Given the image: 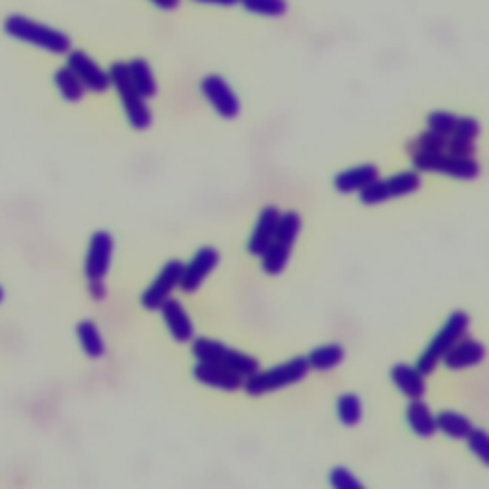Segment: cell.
Masks as SVG:
<instances>
[{
    "label": "cell",
    "mask_w": 489,
    "mask_h": 489,
    "mask_svg": "<svg viewBox=\"0 0 489 489\" xmlns=\"http://www.w3.org/2000/svg\"><path fill=\"white\" fill-rule=\"evenodd\" d=\"M5 31L8 37L42 48L50 54H67L71 50V39L65 33L35 20H29L20 14L8 15L5 20Z\"/></svg>",
    "instance_id": "cell-1"
},
{
    "label": "cell",
    "mask_w": 489,
    "mask_h": 489,
    "mask_svg": "<svg viewBox=\"0 0 489 489\" xmlns=\"http://www.w3.org/2000/svg\"><path fill=\"white\" fill-rule=\"evenodd\" d=\"M308 371H310L308 360L302 358V356H296V358L285 362L281 365H276L268 371H257V373H252L250 377H247L243 381L241 388L249 396L259 398L268 392L281 390V388L300 382L308 375Z\"/></svg>",
    "instance_id": "cell-2"
},
{
    "label": "cell",
    "mask_w": 489,
    "mask_h": 489,
    "mask_svg": "<svg viewBox=\"0 0 489 489\" xmlns=\"http://www.w3.org/2000/svg\"><path fill=\"white\" fill-rule=\"evenodd\" d=\"M468 327H470V317H468V314L463 312V310L453 312V314L446 319L444 327L436 333V336L432 339V343L425 348L423 353H420V358H418V362H417L415 367H417L423 375L432 373V371L436 369V365L442 362L444 353H446L455 343L461 341L463 336L466 334Z\"/></svg>",
    "instance_id": "cell-3"
},
{
    "label": "cell",
    "mask_w": 489,
    "mask_h": 489,
    "mask_svg": "<svg viewBox=\"0 0 489 489\" xmlns=\"http://www.w3.org/2000/svg\"><path fill=\"white\" fill-rule=\"evenodd\" d=\"M192 352H193V356L197 358V362L224 365V367L235 371V373L241 375L243 379L250 377L252 373H257V371L260 369V363L257 358L249 356V353H245V352L228 348L226 344L218 343V341L205 339V336H199V339L193 341Z\"/></svg>",
    "instance_id": "cell-4"
},
{
    "label": "cell",
    "mask_w": 489,
    "mask_h": 489,
    "mask_svg": "<svg viewBox=\"0 0 489 489\" xmlns=\"http://www.w3.org/2000/svg\"><path fill=\"white\" fill-rule=\"evenodd\" d=\"M109 79L111 87L119 92V98L123 102L127 119L134 130H146L151 127V111L146 104V98L134 89V84L128 75V67L123 61H115L109 67Z\"/></svg>",
    "instance_id": "cell-5"
},
{
    "label": "cell",
    "mask_w": 489,
    "mask_h": 489,
    "mask_svg": "<svg viewBox=\"0 0 489 489\" xmlns=\"http://www.w3.org/2000/svg\"><path fill=\"white\" fill-rule=\"evenodd\" d=\"M411 161L420 173H437L457 180H475L480 176V163L475 157H457L446 151H417L411 154Z\"/></svg>",
    "instance_id": "cell-6"
},
{
    "label": "cell",
    "mask_w": 489,
    "mask_h": 489,
    "mask_svg": "<svg viewBox=\"0 0 489 489\" xmlns=\"http://www.w3.org/2000/svg\"><path fill=\"white\" fill-rule=\"evenodd\" d=\"M420 188V174L418 171H406L394 174L386 180H373L367 183L363 190H360V201L363 205H381L388 199L394 197H406Z\"/></svg>",
    "instance_id": "cell-7"
},
{
    "label": "cell",
    "mask_w": 489,
    "mask_h": 489,
    "mask_svg": "<svg viewBox=\"0 0 489 489\" xmlns=\"http://www.w3.org/2000/svg\"><path fill=\"white\" fill-rule=\"evenodd\" d=\"M113 249L115 243L109 231L99 230L92 235L87 250V259H84V276H87L89 283L106 281V276L111 266Z\"/></svg>",
    "instance_id": "cell-8"
},
{
    "label": "cell",
    "mask_w": 489,
    "mask_h": 489,
    "mask_svg": "<svg viewBox=\"0 0 489 489\" xmlns=\"http://www.w3.org/2000/svg\"><path fill=\"white\" fill-rule=\"evenodd\" d=\"M201 92L222 119H235L241 113L240 98L221 75H207L201 80Z\"/></svg>",
    "instance_id": "cell-9"
},
{
    "label": "cell",
    "mask_w": 489,
    "mask_h": 489,
    "mask_svg": "<svg viewBox=\"0 0 489 489\" xmlns=\"http://www.w3.org/2000/svg\"><path fill=\"white\" fill-rule=\"evenodd\" d=\"M67 67L79 77L82 87L92 92H106L111 87L109 73L104 71L87 52L70 50L67 52Z\"/></svg>",
    "instance_id": "cell-10"
},
{
    "label": "cell",
    "mask_w": 489,
    "mask_h": 489,
    "mask_svg": "<svg viewBox=\"0 0 489 489\" xmlns=\"http://www.w3.org/2000/svg\"><path fill=\"white\" fill-rule=\"evenodd\" d=\"M183 272V264L180 260H168L159 276L154 279L147 289L142 295V306L146 310H159L163 302L171 296V293L176 289L180 277Z\"/></svg>",
    "instance_id": "cell-11"
},
{
    "label": "cell",
    "mask_w": 489,
    "mask_h": 489,
    "mask_svg": "<svg viewBox=\"0 0 489 489\" xmlns=\"http://www.w3.org/2000/svg\"><path fill=\"white\" fill-rule=\"evenodd\" d=\"M218 262H221V252L212 247H201L190 260V264L183 266L178 287L183 293H195L201 283H203L218 266Z\"/></svg>",
    "instance_id": "cell-12"
},
{
    "label": "cell",
    "mask_w": 489,
    "mask_h": 489,
    "mask_svg": "<svg viewBox=\"0 0 489 489\" xmlns=\"http://www.w3.org/2000/svg\"><path fill=\"white\" fill-rule=\"evenodd\" d=\"M193 377L201 384L218 388V390L224 392H235L243 386V377L235 373V371L218 365V363H205V362H197L193 367Z\"/></svg>",
    "instance_id": "cell-13"
},
{
    "label": "cell",
    "mask_w": 489,
    "mask_h": 489,
    "mask_svg": "<svg viewBox=\"0 0 489 489\" xmlns=\"http://www.w3.org/2000/svg\"><path fill=\"white\" fill-rule=\"evenodd\" d=\"M159 310L163 314V319H165L168 331H171L173 339L176 343H188L193 339L195 327H193L192 319H190L188 312H185V308L182 306L180 300L168 296L159 306Z\"/></svg>",
    "instance_id": "cell-14"
},
{
    "label": "cell",
    "mask_w": 489,
    "mask_h": 489,
    "mask_svg": "<svg viewBox=\"0 0 489 489\" xmlns=\"http://www.w3.org/2000/svg\"><path fill=\"white\" fill-rule=\"evenodd\" d=\"M485 360V346L475 339H461L444 353V365L451 371L480 365Z\"/></svg>",
    "instance_id": "cell-15"
},
{
    "label": "cell",
    "mask_w": 489,
    "mask_h": 489,
    "mask_svg": "<svg viewBox=\"0 0 489 489\" xmlns=\"http://www.w3.org/2000/svg\"><path fill=\"white\" fill-rule=\"evenodd\" d=\"M279 214L281 212L277 211V207H264L260 211L257 226L252 230L247 243V250L252 257H262V252L268 249V245L274 241Z\"/></svg>",
    "instance_id": "cell-16"
},
{
    "label": "cell",
    "mask_w": 489,
    "mask_h": 489,
    "mask_svg": "<svg viewBox=\"0 0 489 489\" xmlns=\"http://www.w3.org/2000/svg\"><path fill=\"white\" fill-rule=\"evenodd\" d=\"M390 379L396 384L398 390L409 398V400H418L427 394V381L425 375L415 365L408 363H396L390 369Z\"/></svg>",
    "instance_id": "cell-17"
},
{
    "label": "cell",
    "mask_w": 489,
    "mask_h": 489,
    "mask_svg": "<svg viewBox=\"0 0 489 489\" xmlns=\"http://www.w3.org/2000/svg\"><path fill=\"white\" fill-rule=\"evenodd\" d=\"M379 178V168L375 165H360L334 176V190L341 193H352L363 190L367 183Z\"/></svg>",
    "instance_id": "cell-18"
},
{
    "label": "cell",
    "mask_w": 489,
    "mask_h": 489,
    "mask_svg": "<svg viewBox=\"0 0 489 489\" xmlns=\"http://www.w3.org/2000/svg\"><path fill=\"white\" fill-rule=\"evenodd\" d=\"M406 418H408L409 428L420 437H430L437 432L436 417L432 415L430 408L420 398L411 400V403L406 409Z\"/></svg>",
    "instance_id": "cell-19"
},
{
    "label": "cell",
    "mask_w": 489,
    "mask_h": 489,
    "mask_svg": "<svg viewBox=\"0 0 489 489\" xmlns=\"http://www.w3.org/2000/svg\"><path fill=\"white\" fill-rule=\"evenodd\" d=\"M77 339L80 343V348L84 350V353H87L89 358L98 360L106 353L104 336H102V333H99L98 325L94 322H90V319H84V322H80L77 325Z\"/></svg>",
    "instance_id": "cell-20"
},
{
    "label": "cell",
    "mask_w": 489,
    "mask_h": 489,
    "mask_svg": "<svg viewBox=\"0 0 489 489\" xmlns=\"http://www.w3.org/2000/svg\"><path fill=\"white\" fill-rule=\"evenodd\" d=\"M127 67H128V75H130L134 89H136L146 99L157 94V80L146 60L136 58L130 63H127Z\"/></svg>",
    "instance_id": "cell-21"
},
{
    "label": "cell",
    "mask_w": 489,
    "mask_h": 489,
    "mask_svg": "<svg viewBox=\"0 0 489 489\" xmlns=\"http://www.w3.org/2000/svg\"><path fill=\"white\" fill-rule=\"evenodd\" d=\"M436 428L453 437V440H465V437L472 432V428H475V425L457 411H442L436 417Z\"/></svg>",
    "instance_id": "cell-22"
},
{
    "label": "cell",
    "mask_w": 489,
    "mask_h": 489,
    "mask_svg": "<svg viewBox=\"0 0 489 489\" xmlns=\"http://www.w3.org/2000/svg\"><path fill=\"white\" fill-rule=\"evenodd\" d=\"M346 356V352L341 344H324L317 346L308 353V365L315 371H331L336 365H341Z\"/></svg>",
    "instance_id": "cell-23"
},
{
    "label": "cell",
    "mask_w": 489,
    "mask_h": 489,
    "mask_svg": "<svg viewBox=\"0 0 489 489\" xmlns=\"http://www.w3.org/2000/svg\"><path fill=\"white\" fill-rule=\"evenodd\" d=\"M291 249L289 245H283L279 241H272L268 249L262 252V269L268 276H279L283 269L289 264L291 259Z\"/></svg>",
    "instance_id": "cell-24"
},
{
    "label": "cell",
    "mask_w": 489,
    "mask_h": 489,
    "mask_svg": "<svg viewBox=\"0 0 489 489\" xmlns=\"http://www.w3.org/2000/svg\"><path fill=\"white\" fill-rule=\"evenodd\" d=\"M54 84L65 102H71V104L80 102L82 96H84V90H87L82 87L79 77L67 65L60 67V70L54 73Z\"/></svg>",
    "instance_id": "cell-25"
},
{
    "label": "cell",
    "mask_w": 489,
    "mask_h": 489,
    "mask_svg": "<svg viewBox=\"0 0 489 489\" xmlns=\"http://www.w3.org/2000/svg\"><path fill=\"white\" fill-rule=\"evenodd\" d=\"M302 230V218L298 212L295 211H289V212H283L279 214V221H277V228H276V235L274 240L283 243V245H289L293 247L298 233Z\"/></svg>",
    "instance_id": "cell-26"
},
{
    "label": "cell",
    "mask_w": 489,
    "mask_h": 489,
    "mask_svg": "<svg viewBox=\"0 0 489 489\" xmlns=\"http://www.w3.org/2000/svg\"><path fill=\"white\" fill-rule=\"evenodd\" d=\"M336 415L344 427H356L363 417L362 400L356 394H343L336 401Z\"/></svg>",
    "instance_id": "cell-27"
},
{
    "label": "cell",
    "mask_w": 489,
    "mask_h": 489,
    "mask_svg": "<svg viewBox=\"0 0 489 489\" xmlns=\"http://www.w3.org/2000/svg\"><path fill=\"white\" fill-rule=\"evenodd\" d=\"M446 144H447V136L446 134L436 132L432 128L420 132L417 138L408 142V154H417V151H446Z\"/></svg>",
    "instance_id": "cell-28"
},
{
    "label": "cell",
    "mask_w": 489,
    "mask_h": 489,
    "mask_svg": "<svg viewBox=\"0 0 489 489\" xmlns=\"http://www.w3.org/2000/svg\"><path fill=\"white\" fill-rule=\"evenodd\" d=\"M240 5L257 15H264V18H281L289 10L287 0H240Z\"/></svg>",
    "instance_id": "cell-29"
},
{
    "label": "cell",
    "mask_w": 489,
    "mask_h": 489,
    "mask_svg": "<svg viewBox=\"0 0 489 489\" xmlns=\"http://www.w3.org/2000/svg\"><path fill=\"white\" fill-rule=\"evenodd\" d=\"M468 442V449L476 455V457L487 465L489 463V436L482 428H472V432L465 437Z\"/></svg>",
    "instance_id": "cell-30"
},
{
    "label": "cell",
    "mask_w": 489,
    "mask_h": 489,
    "mask_svg": "<svg viewBox=\"0 0 489 489\" xmlns=\"http://www.w3.org/2000/svg\"><path fill=\"white\" fill-rule=\"evenodd\" d=\"M457 121L459 117L449 111H434L428 115V128L446 134V136H451L455 132V127H457Z\"/></svg>",
    "instance_id": "cell-31"
},
{
    "label": "cell",
    "mask_w": 489,
    "mask_h": 489,
    "mask_svg": "<svg viewBox=\"0 0 489 489\" xmlns=\"http://www.w3.org/2000/svg\"><path fill=\"white\" fill-rule=\"evenodd\" d=\"M329 484L336 489H363V484L344 466H336L329 472Z\"/></svg>",
    "instance_id": "cell-32"
},
{
    "label": "cell",
    "mask_w": 489,
    "mask_h": 489,
    "mask_svg": "<svg viewBox=\"0 0 489 489\" xmlns=\"http://www.w3.org/2000/svg\"><path fill=\"white\" fill-rule=\"evenodd\" d=\"M446 154L457 155V157H475V154H476L475 140H466V138H459V136H447Z\"/></svg>",
    "instance_id": "cell-33"
},
{
    "label": "cell",
    "mask_w": 489,
    "mask_h": 489,
    "mask_svg": "<svg viewBox=\"0 0 489 489\" xmlns=\"http://www.w3.org/2000/svg\"><path fill=\"white\" fill-rule=\"evenodd\" d=\"M480 132H482L480 121L475 119V117H459L457 127H455V132L451 134V136L476 140L480 136Z\"/></svg>",
    "instance_id": "cell-34"
},
{
    "label": "cell",
    "mask_w": 489,
    "mask_h": 489,
    "mask_svg": "<svg viewBox=\"0 0 489 489\" xmlns=\"http://www.w3.org/2000/svg\"><path fill=\"white\" fill-rule=\"evenodd\" d=\"M89 291H90V296L94 300H104L108 291H106V283L104 281H96V283H89Z\"/></svg>",
    "instance_id": "cell-35"
},
{
    "label": "cell",
    "mask_w": 489,
    "mask_h": 489,
    "mask_svg": "<svg viewBox=\"0 0 489 489\" xmlns=\"http://www.w3.org/2000/svg\"><path fill=\"white\" fill-rule=\"evenodd\" d=\"M193 3L214 5V6H235V5H240V0H193Z\"/></svg>",
    "instance_id": "cell-36"
},
{
    "label": "cell",
    "mask_w": 489,
    "mask_h": 489,
    "mask_svg": "<svg viewBox=\"0 0 489 489\" xmlns=\"http://www.w3.org/2000/svg\"><path fill=\"white\" fill-rule=\"evenodd\" d=\"M151 3H154L161 10H174V8H178L180 0H151Z\"/></svg>",
    "instance_id": "cell-37"
},
{
    "label": "cell",
    "mask_w": 489,
    "mask_h": 489,
    "mask_svg": "<svg viewBox=\"0 0 489 489\" xmlns=\"http://www.w3.org/2000/svg\"><path fill=\"white\" fill-rule=\"evenodd\" d=\"M5 296H6V291H5V287H3V285H0V305H3V300H5Z\"/></svg>",
    "instance_id": "cell-38"
}]
</instances>
